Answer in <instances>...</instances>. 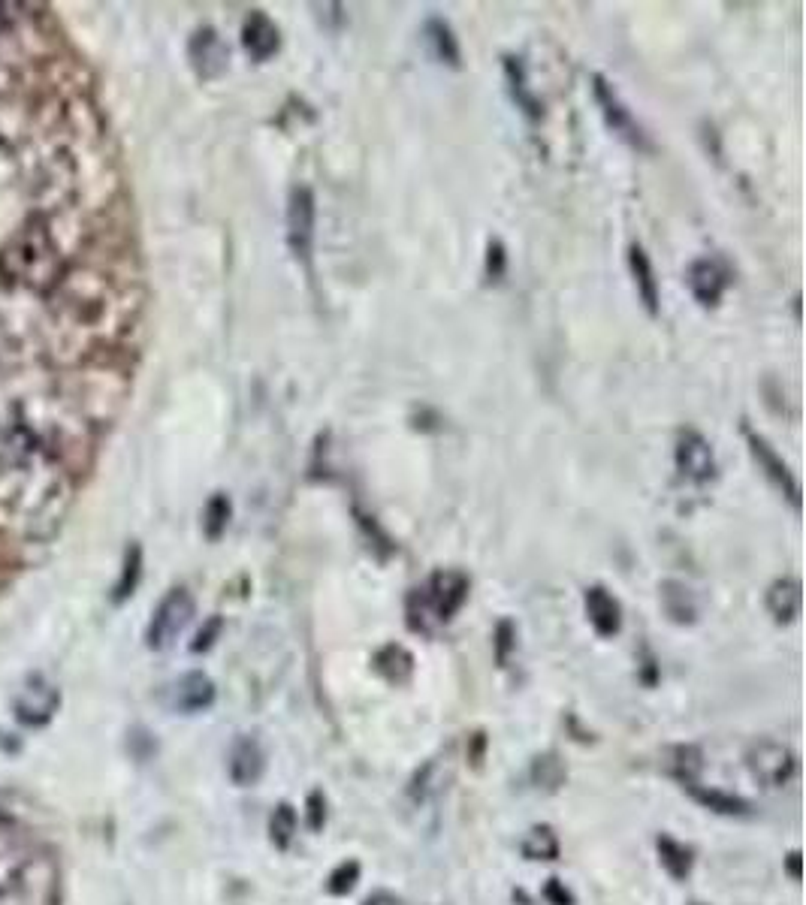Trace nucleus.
I'll return each instance as SVG.
<instances>
[{
  "label": "nucleus",
  "instance_id": "nucleus-27",
  "mask_svg": "<svg viewBox=\"0 0 806 905\" xmlns=\"http://www.w3.org/2000/svg\"><path fill=\"white\" fill-rule=\"evenodd\" d=\"M357 878H360V863L348 860V863H339V866L333 869V875H330V884H327V887H330V893L342 896V893L354 890Z\"/></svg>",
  "mask_w": 806,
  "mask_h": 905
},
{
  "label": "nucleus",
  "instance_id": "nucleus-12",
  "mask_svg": "<svg viewBox=\"0 0 806 905\" xmlns=\"http://www.w3.org/2000/svg\"><path fill=\"white\" fill-rule=\"evenodd\" d=\"M502 67H505V82H508L511 100L517 103V109H520L529 121H541V118H544V103L538 100V94H535L532 85H529L523 58L505 55V58H502Z\"/></svg>",
  "mask_w": 806,
  "mask_h": 905
},
{
  "label": "nucleus",
  "instance_id": "nucleus-24",
  "mask_svg": "<svg viewBox=\"0 0 806 905\" xmlns=\"http://www.w3.org/2000/svg\"><path fill=\"white\" fill-rule=\"evenodd\" d=\"M139 577H142V550L133 543V547L127 550V559H124V568H121V580H118V586H115L112 601H115V604H118V601H127V598L136 592Z\"/></svg>",
  "mask_w": 806,
  "mask_h": 905
},
{
  "label": "nucleus",
  "instance_id": "nucleus-9",
  "mask_svg": "<svg viewBox=\"0 0 806 905\" xmlns=\"http://www.w3.org/2000/svg\"><path fill=\"white\" fill-rule=\"evenodd\" d=\"M188 58H191L194 73L203 82H212V79H221L227 73L230 49H227V43L221 40V34L215 28H200L188 43Z\"/></svg>",
  "mask_w": 806,
  "mask_h": 905
},
{
  "label": "nucleus",
  "instance_id": "nucleus-26",
  "mask_svg": "<svg viewBox=\"0 0 806 905\" xmlns=\"http://www.w3.org/2000/svg\"><path fill=\"white\" fill-rule=\"evenodd\" d=\"M296 836V812L290 803H281L269 818V839L275 848H287Z\"/></svg>",
  "mask_w": 806,
  "mask_h": 905
},
{
  "label": "nucleus",
  "instance_id": "nucleus-21",
  "mask_svg": "<svg viewBox=\"0 0 806 905\" xmlns=\"http://www.w3.org/2000/svg\"><path fill=\"white\" fill-rule=\"evenodd\" d=\"M375 670H378L384 679H390V682H405V679L414 673V658H411V652H408L405 646L390 643V646H384V649L375 655Z\"/></svg>",
  "mask_w": 806,
  "mask_h": 905
},
{
  "label": "nucleus",
  "instance_id": "nucleus-18",
  "mask_svg": "<svg viewBox=\"0 0 806 905\" xmlns=\"http://www.w3.org/2000/svg\"><path fill=\"white\" fill-rule=\"evenodd\" d=\"M767 610L776 622H794L800 616V583L776 580L767 589Z\"/></svg>",
  "mask_w": 806,
  "mask_h": 905
},
{
  "label": "nucleus",
  "instance_id": "nucleus-19",
  "mask_svg": "<svg viewBox=\"0 0 806 905\" xmlns=\"http://www.w3.org/2000/svg\"><path fill=\"white\" fill-rule=\"evenodd\" d=\"M662 607L671 616V622H677V625H692L698 619V604H695L692 592L677 580L662 583Z\"/></svg>",
  "mask_w": 806,
  "mask_h": 905
},
{
  "label": "nucleus",
  "instance_id": "nucleus-7",
  "mask_svg": "<svg viewBox=\"0 0 806 905\" xmlns=\"http://www.w3.org/2000/svg\"><path fill=\"white\" fill-rule=\"evenodd\" d=\"M686 284L698 305L716 308L731 284V269L722 257H698L686 269Z\"/></svg>",
  "mask_w": 806,
  "mask_h": 905
},
{
  "label": "nucleus",
  "instance_id": "nucleus-35",
  "mask_svg": "<svg viewBox=\"0 0 806 905\" xmlns=\"http://www.w3.org/2000/svg\"><path fill=\"white\" fill-rule=\"evenodd\" d=\"M788 872H791L794 878H800V854H797V851L788 857Z\"/></svg>",
  "mask_w": 806,
  "mask_h": 905
},
{
  "label": "nucleus",
  "instance_id": "nucleus-22",
  "mask_svg": "<svg viewBox=\"0 0 806 905\" xmlns=\"http://www.w3.org/2000/svg\"><path fill=\"white\" fill-rule=\"evenodd\" d=\"M230 516H233V504H230V498L227 495H212L209 498V504H206V513H203V531H206V537L209 540H218L224 531H227V525H230Z\"/></svg>",
  "mask_w": 806,
  "mask_h": 905
},
{
  "label": "nucleus",
  "instance_id": "nucleus-30",
  "mask_svg": "<svg viewBox=\"0 0 806 905\" xmlns=\"http://www.w3.org/2000/svg\"><path fill=\"white\" fill-rule=\"evenodd\" d=\"M305 818H308V827L311 830H320L324 827V821H327V800H324V794H308V803H305Z\"/></svg>",
  "mask_w": 806,
  "mask_h": 905
},
{
  "label": "nucleus",
  "instance_id": "nucleus-6",
  "mask_svg": "<svg viewBox=\"0 0 806 905\" xmlns=\"http://www.w3.org/2000/svg\"><path fill=\"white\" fill-rule=\"evenodd\" d=\"M746 767L752 779L764 788H785L797 773V758L785 746L776 743H758L746 755Z\"/></svg>",
  "mask_w": 806,
  "mask_h": 905
},
{
  "label": "nucleus",
  "instance_id": "nucleus-34",
  "mask_svg": "<svg viewBox=\"0 0 806 905\" xmlns=\"http://www.w3.org/2000/svg\"><path fill=\"white\" fill-rule=\"evenodd\" d=\"M363 905H399V899L390 896V893H375V896H369Z\"/></svg>",
  "mask_w": 806,
  "mask_h": 905
},
{
  "label": "nucleus",
  "instance_id": "nucleus-11",
  "mask_svg": "<svg viewBox=\"0 0 806 905\" xmlns=\"http://www.w3.org/2000/svg\"><path fill=\"white\" fill-rule=\"evenodd\" d=\"M242 49H245L248 58L257 61V64L272 61V58L278 55V49H281L278 25H275L266 13H260V10L248 13V19L242 22Z\"/></svg>",
  "mask_w": 806,
  "mask_h": 905
},
{
  "label": "nucleus",
  "instance_id": "nucleus-23",
  "mask_svg": "<svg viewBox=\"0 0 806 905\" xmlns=\"http://www.w3.org/2000/svg\"><path fill=\"white\" fill-rule=\"evenodd\" d=\"M659 857H662V866H665L677 881H683V878L689 875V869H692V854H689V848H683V845L674 842L671 836H662V839H659Z\"/></svg>",
  "mask_w": 806,
  "mask_h": 905
},
{
  "label": "nucleus",
  "instance_id": "nucleus-10",
  "mask_svg": "<svg viewBox=\"0 0 806 905\" xmlns=\"http://www.w3.org/2000/svg\"><path fill=\"white\" fill-rule=\"evenodd\" d=\"M55 709H58V691L40 676L28 679L25 688L16 697V718L31 724V728H43V724H49Z\"/></svg>",
  "mask_w": 806,
  "mask_h": 905
},
{
  "label": "nucleus",
  "instance_id": "nucleus-17",
  "mask_svg": "<svg viewBox=\"0 0 806 905\" xmlns=\"http://www.w3.org/2000/svg\"><path fill=\"white\" fill-rule=\"evenodd\" d=\"M423 37H426V46H429V52L435 55V61H441V64H447V67H459L462 64V52H459V40H456V34H453V28L444 22V19H438V16H432L426 25H423Z\"/></svg>",
  "mask_w": 806,
  "mask_h": 905
},
{
  "label": "nucleus",
  "instance_id": "nucleus-1",
  "mask_svg": "<svg viewBox=\"0 0 806 905\" xmlns=\"http://www.w3.org/2000/svg\"><path fill=\"white\" fill-rule=\"evenodd\" d=\"M468 598V577L462 571H435L429 583L408 598V625L411 631L432 634L435 622H450Z\"/></svg>",
  "mask_w": 806,
  "mask_h": 905
},
{
  "label": "nucleus",
  "instance_id": "nucleus-25",
  "mask_svg": "<svg viewBox=\"0 0 806 905\" xmlns=\"http://www.w3.org/2000/svg\"><path fill=\"white\" fill-rule=\"evenodd\" d=\"M523 854L529 860H556L559 857V839L550 827H535L526 842H523Z\"/></svg>",
  "mask_w": 806,
  "mask_h": 905
},
{
  "label": "nucleus",
  "instance_id": "nucleus-20",
  "mask_svg": "<svg viewBox=\"0 0 806 905\" xmlns=\"http://www.w3.org/2000/svg\"><path fill=\"white\" fill-rule=\"evenodd\" d=\"M683 785H686V791H689L704 809H713V812H719V815H746V812H749V803H746V800H740V797H734V794H725V791H719V788H704L698 779L683 782Z\"/></svg>",
  "mask_w": 806,
  "mask_h": 905
},
{
  "label": "nucleus",
  "instance_id": "nucleus-14",
  "mask_svg": "<svg viewBox=\"0 0 806 905\" xmlns=\"http://www.w3.org/2000/svg\"><path fill=\"white\" fill-rule=\"evenodd\" d=\"M266 758L254 737H239L230 749V779L242 788L254 785L263 776Z\"/></svg>",
  "mask_w": 806,
  "mask_h": 905
},
{
  "label": "nucleus",
  "instance_id": "nucleus-33",
  "mask_svg": "<svg viewBox=\"0 0 806 905\" xmlns=\"http://www.w3.org/2000/svg\"><path fill=\"white\" fill-rule=\"evenodd\" d=\"M544 896L550 899V905H574V896L565 890V884L559 878H550L544 887Z\"/></svg>",
  "mask_w": 806,
  "mask_h": 905
},
{
  "label": "nucleus",
  "instance_id": "nucleus-4",
  "mask_svg": "<svg viewBox=\"0 0 806 905\" xmlns=\"http://www.w3.org/2000/svg\"><path fill=\"white\" fill-rule=\"evenodd\" d=\"M592 94H595V103H598V109H601V115H604V124H607L622 142H628V145L637 148V151H647V154L656 148V145L650 142V136L643 133V127L634 121L631 109L619 100V94L613 91V85H610L601 73L592 76Z\"/></svg>",
  "mask_w": 806,
  "mask_h": 905
},
{
  "label": "nucleus",
  "instance_id": "nucleus-2",
  "mask_svg": "<svg viewBox=\"0 0 806 905\" xmlns=\"http://www.w3.org/2000/svg\"><path fill=\"white\" fill-rule=\"evenodd\" d=\"M317 236V197L308 185H293L287 197V248L293 260L311 269Z\"/></svg>",
  "mask_w": 806,
  "mask_h": 905
},
{
  "label": "nucleus",
  "instance_id": "nucleus-32",
  "mask_svg": "<svg viewBox=\"0 0 806 905\" xmlns=\"http://www.w3.org/2000/svg\"><path fill=\"white\" fill-rule=\"evenodd\" d=\"M511 649H514V625L511 622H499V631H496V658H499L502 667L508 664Z\"/></svg>",
  "mask_w": 806,
  "mask_h": 905
},
{
  "label": "nucleus",
  "instance_id": "nucleus-8",
  "mask_svg": "<svg viewBox=\"0 0 806 905\" xmlns=\"http://www.w3.org/2000/svg\"><path fill=\"white\" fill-rule=\"evenodd\" d=\"M743 438H746V444H749L752 459H755L758 468L764 471V477L788 498V504H791L794 510H800V486H797L794 474L788 471V465L779 459V453L770 447V441H767L764 435H758L755 429H749V426H743Z\"/></svg>",
  "mask_w": 806,
  "mask_h": 905
},
{
  "label": "nucleus",
  "instance_id": "nucleus-13",
  "mask_svg": "<svg viewBox=\"0 0 806 905\" xmlns=\"http://www.w3.org/2000/svg\"><path fill=\"white\" fill-rule=\"evenodd\" d=\"M215 703V682L194 670V673H185L176 685H173V706L179 712H203Z\"/></svg>",
  "mask_w": 806,
  "mask_h": 905
},
{
  "label": "nucleus",
  "instance_id": "nucleus-29",
  "mask_svg": "<svg viewBox=\"0 0 806 905\" xmlns=\"http://www.w3.org/2000/svg\"><path fill=\"white\" fill-rule=\"evenodd\" d=\"M505 272H508V254H505V245H502L499 239H493V242H490V248H487V275H490V281H502V278H505Z\"/></svg>",
  "mask_w": 806,
  "mask_h": 905
},
{
  "label": "nucleus",
  "instance_id": "nucleus-31",
  "mask_svg": "<svg viewBox=\"0 0 806 905\" xmlns=\"http://www.w3.org/2000/svg\"><path fill=\"white\" fill-rule=\"evenodd\" d=\"M221 628H224V622L215 616V619H209L203 628H200V634H197V640L191 643V652H206V649H212L215 646V640H218V634H221Z\"/></svg>",
  "mask_w": 806,
  "mask_h": 905
},
{
  "label": "nucleus",
  "instance_id": "nucleus-15",
  "mask_svg": "<svg viewBox=\"0 0 806 905\" xmlns=\"http://www.w3.org/2000/svg\"><path fill=\"white\" fill-rule=\"evenodd\" d=\"M586 616L592 622V628L601 634V637H613L619 634L622 628V610H619V601L604 589V586H592L586 589Z\"/></svg>",
  "mask_w": 806,
  "mask_h": 905
},
{
  "label": "nucleus",
  "instance_id": "nucleus-16",
  "mask_svg": "<svg viewBox=\"0 0 806 905\" xmlns=\"http://www.w3.org/2000/svg\"><path fill=\"white\" fill-rule=\"evenodd\" d=\"M628 269L637 287V296L650 314H659V281H656V269L650 263V254L643 251L640 245L628 248Z\"/></svg>",
  "mask_w": 806,
  "mask_h": 905
},
{
  "label": "nucleus",
  "instance_id": "nucleus-5",
  "mask_svg": "<svg viewBox=\"0 0 806 905\" xmlns=\"http://www.w3.org/2000/svg\"><path fill=\"white\" fill-rule=\"evenodd\" d=\"M674 462L680 477H686L695 486H707L716 477V456L710 441L695 432V429H683L677 435V447H674Z\"/></svg>",
  "mask_w": 806,
  "mask_h": 905
},
{
  "label": "nucleus",
  "instance_id": "nucleus-3",
  "mask_svg": "<svg viewBox=\"0 0 806 905\" xmlns=\"http://www.w3.org/2000/svg\"><path fill=\"white\" fill-rule=\"evenodd\" d=\"M191 619H194L191 592L188 589H173L164 601L157 604V610L151 616V625H148V634H145L148 649H154V652L170 649L179 640V634L191 625Z\"/></svg>",
  "mask_w": 806,
  "mask_h": 905
},
{
  "label": "nucleus",
  "instance_id": "nucleus-28",
  "mask_svg": "<svg viewBox=\"0 0 806 905\" xmlns=\"http://www.w3.org/2000/svg\"><path fill=\"white\" fill-rule=\"evenodd\" d=\"M532 776H535V782L538 785H544V788H556L559 782H562V764L553 758V755H544V758H538L535 761V767H532Z\"/></svg>",
  "mask_w": 806,
  "mask_h": 905
}]
</instances>
